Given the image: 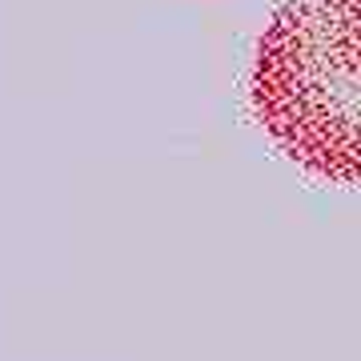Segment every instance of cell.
Returning a JSON list of instances; mask_svg holds the SVG:
<instances>
[{
	"label": "cell",
	"instance_id": "obj_1",
	"mask_svg": "<svg viewBox=\"0 0 361 361\" xmlns=\"http://www.w3.org/2000/svg\"><path fill=\"white\" fill-rule=\"evenodd\" d=\"M249 97L289 161L361 185V0H281L257 40Z\"/></svg>",
	"mask_w": 361,
	"mask_h": 361
}]
</instances>
